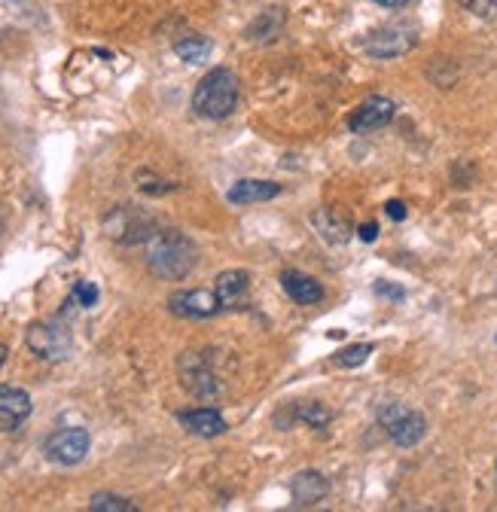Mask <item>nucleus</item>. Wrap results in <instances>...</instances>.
Instances as JSON below:
<instances>
[{
    "label": "nucleus",
    "instance_id": "f257e3e1",
    "mask_svg": "<svg viewBox=\"0 0 497 512\" xmlns=\"http://www.w3.org/2000/svg\"><path fill=\"white\" fill-rule=\"evenodd\" d=\"M196 260H199L196 244L186 238V235H180V232H159L150 241V250H147L150 272L159 275V278H165V281L186 278V275L196 269Z\"/></svg>",
    "mask_w": 497,
    "mask_h": 512
},
{
    "label": "nucleus",
    "instance_id": "f03ea898",
    "mask_svg": "<svg viewBox=\"0 0 497 512\" xmlns=\"http://www.w3.org/2000/svg\"><path fill=\"white\" fill-rule=\"evenodd\" d=\"M238 92H241V83H238L235 71L214 68L199 80V86L193 92V110L202 119H226L238 104Z\"/></svg>",
    "mask_w": 497,
    "mask_h": 512
},
{
    "label": "nucleus",
    "instance_id": "7ed1b4c3",
    "mask_svg": "<svg viewBox=\"0 0 497 512\" xmlns=\"http://www.w3.org/2000/svg\"><path fill=\"white\" fill-rule=\"evenodd\" d=\"M379 421H382V427L388 430V436L394 439V445H400V448L418 445V442L424 439V433H427L424 415H418V412H412V409H406V406H400V403L382 406V409H379Z\"/></svg>",
    "mask_w": 497,
    "mask_h": 512
},
{
    "label": "nucleus",
    "instance_id": "20e7f679",
    "mask_svg": "<svg viewBox=\"0 0 497 512\" xmlns=\"http://www.w3.org/2000/svg\"><path fill=\"white\" fill-rule=\"evenodd\" d=\"M43 452L49 461L55 464H65L74 467L89 455V433L83 427H65V430H55L52 436H46L43 442Z\"/></svg>",
    "mask_w": 497,
    "mask_h": 512
},
{
    "label": "nucleus",
    "instance_id": "39448f33",
    "mask_svg": "<svg viewBox=\"0 0 497 512\" xmlns=\"http://www.w3.org/2000/svg\"><path fill=\"white\" fill-rule=\"evenodd\" d=\"M415 43H418V31L412 25H385L376 34H369L363 46L376 58H397L415 49Z\"/></svg>",
    "mask_w": 497,
    "mask_h": 512
},
{
    "label": "nucleus",
    "instance_id": "423d86ee",
    "mask_svg": "<svg viewBox=\"0 0 497 512\" xmlns=\"http://www.w3.org/2000/svg\"><path fill=\"white\" fill-rule=\"evenodd\" d=\"M28 348L40 360H65L71 351V336L65 327L52 324V320H43V324L28 327Z\"/></svg>",
    "mask_w": 497,
    "mask_h": 512
},
{
    "label": "nucleus",
    "instance_id": "0eeeda50",
    "mask_svg": "<svg viewBox=\"0 0 497 512\" xmlns=\"http://www.w3.org/2000/svg\"><path fill=\"white\" fill-rule=\"evenodd\" d=\"M394 113H397V107H394L391 98H385V95H372V98H366V101L351 113L348 128H351V132H357V135L379 132V128H385V125L394 119Z\"/></svg>",
    "mask_w": 497,
    "mask_h": 512
},
{
    "label": "nucleus",
    "instance_id": "6e6552de",
    "mask_svg": "<svg viewBox=\"0 0 497 512\" xmlns=\"http://www.w3.org/2000/svg\"><path fill=\"white\" fill-rule=\"evenodd\" d=\"M168 308L177 317H190V320H205L220 311V299L214 290H177L168 299Z\"/></svg>",
    "mask_w": 497,
    "mask_h": 512
},
{
    "label": "nucleus",
    "instance_id": "1a4fd4ad",
    "mask_svg": "<svg viewBox=\"0 0 497 512\" xmlns=\"http://www.w3.org/2000/svg\"><path fill=\"white\" fill-rule=\"evenodd\" d=\"M180 375H183V388H190V394H196V397H202V400H211V397H217V394L223 391V388H220V381L211 375V369H208L199 357H193V354H186V357H183Z\"/></svg>",
    "mask_w": 497,
    "mask_h": 512
},
{
    "label": "nucleus",
    "instance_id": "9d476101",
    "mask_svg": "<svg viewBox=\"0 0 497 512\" xmlns=\"http://www.w3.org/2000/svg\"><path fill=\"white\" fill-rule=\"evenodd\" d=\"M31 415V397L22 388H0V433H10Z\"/></svg>",
    "mask_w": 497,
    "mask_h": 512
},
{
    "label": "nucleus",
    "instance_id": "9b49d317",
    "mask_svg": "<svg viewBox=\"0 0 497 512\" xmlns=\"http://www.w3.org/2000/svg\"><path fill=\"white\" fill-rule=\"evenodd\" d=\"M247 290H251V278H247V272L241 269H229L217 278L214 284V293L220 299V308H241L247 302Z\"/></svg>",
    "mask_w": 497,
    "mask_h": 512
},
{
    "label": "nucleus",
    "instance_id": "f8f14e48",
    "mask_svg": "<svg viewBox=\"0 0 497 512\" xmlns=\"http://www.w3.org/2000/svg\"><path fill=\"white\" fill-rule=\"evenodd\" d=\"M281 196V183L275 180H238L232 189H229V202L232 205H260V202H269Z\"/></svg>",
    "mask_w": 497,
    "mask_h": 512
},
{
    "label": "nucleus",
    "instance_id": "ddd939ff",
    "mask_svg": "<svg viewBox=\"0 0 497 512\" xmlns=\"http://www.w3.org/2000/svg\"><path fill=\"white\" fill-rule=\"evenodd\" d=\"M281 287H284V293H287L293 302H299V305H315V302L324 299L321 281L312 278V275H302V272H296V269H287V272L281 275Z\"/></svg>",
    "mask_w": 497,
    "mask_h": 512
},
{
    "label": "nucleus",
    "instance_id": "4468645a",
    "mask_svg": "<svg viewBox=\"0 0 497 512\" xmlns=\"http://www.w3.org/2000/svg\"><path fill=\"white\" fill-rule=\"evenodd\" d=\"M177 421L193 436H205V439L220 436L226 430V418L217 409H190V412H180Z\"/></svg>",
    "mask_w": 497,
    "mask_h": 512
},
{
    "label": "nucleus",
    "instance_id": "2eb2a0df",
    "mask_svg": "<svg viewBox=\"0 0 497 512\" xmlns=\"http://www.w3.org/2000/svg\"><path fill=\"white\" fill-rule=\"evenodd\" d=\"M327 491H330L327 479H324L321 473H315V470H312V473H299V476H293V482H290V494H293V500H296L299 506H312V503L324 500Z\"/></svg>",
    "mask_w": 497,
    "mask_h": 512
},
{
    "label": "nucleus",
    "instance_id": "dca6fc26",
    "mask_svg": "<svg viewBox=\"0 0 497 512\" xmlns=\"http://www.w3.org/2000/svg\"><path fill=\"white\" fill-rule=\"evenodd\" d=\"M312 223H315V229L324 235V241H330V244H345L348 241V226L333 214V211H318L315 217H312Z\"/></svg>",
    "mask_w": 497,
    "mask_h": 512
},
{
    "label": "nucleus",
    "instance_id": "f3484780",
    "mask_svg": "<svg viewBox=\"0 0 497 512\" xmlns=\"http://www.w3.org/2000/svg\"><path fill=\"white\" fill-rule=\"evenodd\" d=\"M174 52H177L186 64H202V61L211 55V40H208V37H199V34L183 37V40H177Z\"/></svg>",
    "mask_w": 497,
    "mask_h": 512
},
{
    "label": "nucleus",
    "instance_id": "a211bd4d",
    "mask_svg": "<svg viewBox=\"0 0 497 512\" xmlns=\"http://www.w3.org/2000/svg\"><path fill=\"white\" fill-rule=\"evenodd\" d=\"M89 509L92 512H135V503L126 497H116V494H95Z\"/></svg>",
    "mask_w": 497,
    "mask_h": 512
},
{
    "label": "nucleus",
    "instance_id": "6ab92c4d",
    "mask_svg": "<svg viewBox=\"0 0 497 512\" xmlns=\"http://www.w3.org/2000/svg\"><path fill=\"white\" fill-rule=\"evenodd\" d=\"M369 354H372V345H369V342H360V345L342 348V351L333 357V363H336V366H342V369H354V366L366 363V357H369Z\"/></svg>",
    "mask_w": 497,
    "mask_h": 512
},
{
    "label": "nucleus",
    "instance_id": "aec40b11",
    "mask_svg": "<svg viewBox=\"0 0 497 512\" xmlns=\"http://www.w3.org/2000/svg\"><path fill=\"white\" fill-rule=\"evenodd\" d=\"M299 418L308 421L312 427H318V430H324V427L330 424V412H327L321 403H305V406L299 409Z\"/></svg>",
    "mask_w": 497,
    "mask_h": 512
},
{
    "label": "nucleus",
    "instance_id": "412c9836",
    "mask_svg": "<svg viewBox=\"0 0 497 512\" xmlns=\"http://www.w3.org/2000/svg\"><path fill=\"white\" fill-rule=\"evenodd\" d=\"M458 4H461L464 10H470L473 16L485 19V22L497 19V0H458Z\"/></svg>",
    "mask_w": 497,
    "mask_h": 512
},
{
    "label": "nucleus",
    "instance_id": "4be33fe9",
    "mask_svg": "<svg viewBox=\"0 0 497 512\" xmlns=\"http://www.w3.org/2000/svg\"><path fill=\"white\" fill-rule=\"evenodd\" d=\"M74 299H77L83 308H92V305L98 302V287H95L92 281H80L77 290H74Z\"/></svg>",
    "mask_w": 497,
    "mask_h": 512
},
{
    "label": "nucleus",
    "instance_id": "5701e85b",
    "mask_svg": "<svg viewBox=\"0 0 497 512\" xmlns=\"http://www.w3.org/2000/svg\"><path fill=\"white\" fill-rule=\"evenodd\" d=\"M385 211H388V217H391V220H397V223H400V220H406V205H403V202H388V205H385Z\"/></svg>",
    "mask_w": 497,
    "mask_h": 512
},
{
    "label": "nucleus",
    "instance_id": "b1692460",
    "mask_svg": "<svg viewBox=\"0 0 497 512\" xmlns=\"http://www.w3.org/2000/svg\"><path fill=\"white\" fill-rule=\"evenodd\" d=\"M376 293H382V296H391V299H403V296H406V293H403L400 287H391L388 281H379Z\"/></svg>",
    "mask_w": 497,
    "mask_h": 512
},
{
    "label": "nucleus",
    "instance_id": "393cba45",
    "mask_svg": "<svg viewBox=\"0 0 497 512\" xmlns=\"http://www.w3.org/2000/svg\"><path fill=\"white\" fill-rule=\"evenodd\" d=\"M357 235H360L363 241H376V235H379V226H376V223H363V226L357 229Z\"/></svg>",
    "mask_w": 497,
    "mask_h": 512
},
{
    "label": "nucleus",
    "instance_id": "a878e982",
    "mask_svg": "<svg viewBox=\"0 0 497 512\" xmlns=\"http://www.w3.org/2000/svg\"><path fill=\"white\" fill-rule=\"evenodd\" d=\"M372 4H379V7H385V10H397V7H406L409 0H372Z\"/></svg>",
    "mask_w": 497,
    "mask_h": 512
},
{
    "label": "nucleus",
    "instance_id": "bb28decb",
    "mask_svg": "<svg viewBox=\"0 0 497 512\" xmlns=\"http://www.w3.org/2000/svg\"><path fill=\"white\" fill-rule=\"evenodd\" d=\"M7 354H10V351H7V345H0V366L7 363Z\"/></svg>",
    "mask_w": 497,
    "mask_h": 512
},
{
    "label": "nucleus",
    "instance_id": "cd10ccee",
    "mask_svg": "<svg viewBox=\"0 0 497 512\" xmlns=\"http://www.w3.org/2000/svg\"><path fill=\"white\" fill-rule=\"evenodd\" d=\"M7 4H19V0H7Z\"/></svg>",
    "mask_w": 497,
    "mask_h": 512
}]
</instances>
